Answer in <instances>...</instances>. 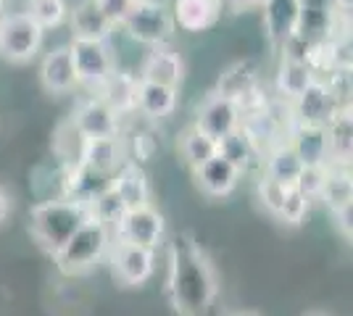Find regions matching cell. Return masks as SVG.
Here are the masks:
<instances>
[{"label":"cell","mask_w":353,"mask_h":316,"mask_svg":"<svg viewBox=\"0 0 353 316\" xmlns=\"http://www.w3.org/2000/svg\"><path fill=\"white\" fill-rule=\"evenodd\" d=\"M243 124V111L235 101L221 98V95H208L201 103L198 114H195V129H201L206 137L219 143L221 137L232 135L235 129H240Z\"/></svg>","instance_id":"8"},{"label":"cell","mask_w":353,"mask_h":316,"mask_svg":"<svg viewBox=\"0 0 353 316\" xmlns=\"http://www.w3.org/2000/svg\"><path fill=\"white\" fill-rule=\"evenodd\" d=\"M295 121L298 124H311V127H327L332 116L340 111L338 98L332 87H327L324 82L314 79L306 90L293 101Z\"/></svg>","instance_id":"11"},{"label":"cell","mask_w":353,"mask_h":316,"mask_svg":"<svg viewBox=\"0 0 353 316\" xmlns=\"http://www.w3.org/2000/svg\"><path fill=\"white\" fill-rule=\"evenodd\" d=\"M0 8H3V0H0Z\"/></svg>","instance_id":"42"},{"label":"cell","mask_w":353,"mask_h":316,"mask_svg":"<svg viewBox=\"0 0 353 316\" xmlns=\"http://www.w3.org/2000/svg\"><path fill=\"white\" fill-rule=\"evenodd\" d=\"M332 216H335V224H338L340 232H343L345 238H351L353 235V200L343 203L338 209H332Z\"/></svg>","instance_id":"36"},{"label":"cell","mask_w":353,"mask_h":316,"mask_svg":"<svg viewBox=\"0 0 353 316\" xmlns=\"http://www.w3.org/2000/svg\"><path fill=\"white\" fill-rule=\"evenodd\" d=\"M108 245H111V227L90 216L53 258L63 274H82L108 253Z\"/></svg>","instance_id":"4"},{"label":"cell","mask_w":353,"mask_h":316,"mask_svg":"<svg viewBox=\"0 0 353 316\" xmlns=\"http://www.w3.org/2000/svg\"><path fill=\"white\" fill-rule=\"evenodd\" d=\"M98 3V8L105 14V19L119 27L121 21H124V16L130 14V8L134 6V0H95Z\"/></svg>","instance_id":"35"},{"label":"cell","mask_w":353,"mask_h":316,"mask_svg":"<svg viewBox=\"0 0 353 316\" xmlns=\"http://www.w3.org/2000/svg\"><path fill=\"white\" fill-rule=\"evenodd\" d=\"M235 316H250V314H235Z\"/></svg>","instance_id":"41"},{"label":"cell","mask_w":353,"mask_h":316,"mask_svg":"<svg viewBox=\"0 0 353 316\" xmlns=\"http://www.w3.org/2000/svg\"><path fill=\"white\" fill-rule=\"evenodd\" d=\"M290 148L303 166H327L330 164V140L324 127L295 124L290 132Z\"/></svg>","instance_id":"16"},{"label":"cell","mask_w":353,"mask_h":316,"mask_svg":"<svg viewBox=\"0 0 353 316\" xmlns=\"http://www.w3.org/2000/svg\"><path fill=\"white\" fill-rule=\"evenodd\" d=\"M45 43V32L32 21L30 16L0 19V56L14 63L32 61Z\"/></svg>","instance_id":"6"},{"label":"cell","mask_w":353,"mask_h":316,"mask_svg":"<svg viewBox=\"0 0 353 316\" xmlns=\"http://www.w3.org/2000/svg\"><path fill=\"white\" fill-rule=\"evenodd\" d=\"M330 174H327V182H324V190H322V200L330 206V209H338L343 203L353 200V187H351V171L348 166H338V164H330Z\"/></svg>","instance_id":"28"},{"label":"cell","mask_w":353,"mask_h":316,"mask_svg":"<svg viewBox=\"0 0 353 316\" xmlns=\"http://www.w3.org/2000/svg\"><path fill=\"white\" fill-rule=\"evenodd\" d=\"M309 198H303L295 187H290L288 190V196H285V203H282V209H280V216L285 224H301L303 219H306V213H309Z\"/></svg>","instance_id":"33"},{"label":"cell","mask_w":353,"mask_h":316,"mask_svg":"<svg viewBox=\"0 0 353 316\" xmlns=\"http://www.w3.org/2000/svg\"><path fill=\"white\" fill-rule=\"evenodd\" d=\"M69 53L77 72V85H85L90 90H98L108 76L114 74L117 61L114 50L108 43H95V40H69Z\"/></svg>","instance_id":"5"},{"label":"cell","mask_w":353,"mask_h":316,"mask_svg":"<svg viewBox=\"0 0 353 316\" xmlns=\"http://www.w3.org/2000/svg\"><path fill=\"white\" fill-rule=\"evenodd\" d=\"M121 116L111 105H105L101 98H88L74 108L72 127L79 135L90 140V137H119L121 129Z\"/></svg>","instance_id":"12"},{"label":"cell","mask_w":353,"mask_h":316,"mask_svg":"<svg viewBox=\"0 0 353 316\" xmlns=\"http://www.w3.org/2000/svg\"><path fill=\"white\" fill-rule=\"evenodd\" d=\"M327 174H330V169H327V166H303V171L298 174V180H295L293 187L303 198L314 200V198L322 196Z\"/></svg>","instance_id":"32"},{"label":"cell","mask_w":353,"mask_h":316,"mask_svg":"<svg viewBox=\"0 0 353 316\" xmlns=\"http://www.w3.org/2000/svg\"><path fill=\"white\" fill-rule=\"evenodd\" d=\"M127 213V206L121 203V198L114 187H105L101 196L95 198L92 203H90V216L92 219H98V222H103L105 227H114L119 224V219Z\"/></svg>","instance_id":"31"},{"label":"cell","mask_w":353,"mask_h":316,"mask_svg":"<svg viewBox=\"0 0 353 316\" xmlns=\"http://www.w3.org/2000/svg\"><path fill=\"white\" fill-rule=\"evenodd\" d=\"M179 103V92L163 85L153 82H140L137 79V90H134V108L148 116V119H166L176 111Z\"/></svg>","instance_id":"20"},{"label":"cell","mask_w":353,"mask_h":316,"mask_svg":"<svg viewBox=\"0 0 353 316\" xmlns=\"http://www.w3.org/2000/svg\"><path fill=\"white\" fill-rule=\"evenodd\" d=\"M261 3H266V0H221V6H227L232 11H248V8L261 6Z\"/></svg>","instance_id":"38"},{"label":"cell","mask_w":353,"mask_h":316,"mask_svg":"<svg viewBox=\"0 0 353 316\" xmlns=\"http://www.w3.org/2000/svg\"><path fill=\"white\" fill-rule=\"evenodd\" d=\"M111 266H114V277L121 285L140 287L145 285L156 271V251L130 245V242H117V248L111 253Z\"/></svg>","instance_id":"9"},{"label":"cell","mask_w":353,"mask_h":316,"mask_svg":"<svg viewBox=\"0 0 353 316\" xmlns=\"http://www.w3.org/2000/svg\"><path fill=\"white\" fill-rule=\"evenodd\" d=\"M114 229L119 235V242H130V245L156 251L163 238V216L153 206L130 209L119 219V224Z\"/></svg>","instance_id":"7"},{"label":"cell","mask_w":353,"mask_h":316,"mask_svg":"<svg viewBox=\"0 0 353 316\" xmlns=\"http://www.w3.org/2000/svg\"><path fill=\"white\" fill-rule=\"evenodd\" d=\"M40 82H43L45 90L53 92V95H66V92H72L77 87V72H74L69 43L59 48H50L43 56Z\"/></svg>","instance_id":"13"},{"label":"cell","mask_w":353,"mask_h":316,"mask_svg":"<svg viewBox=\"0 0 353 316\" xmlns=\"http://www.w3.org/2000/svg\"><path fill=\"white\" fill-rule=\"evenodd\" d=\"M240 177H243V174H240L227 158H221L219 153H216L214 158H208L203 166L195 169V180L201 185V190H203L206 196H214V198L230 196L237 187Z\"/></svg>","instance_id":"18"},{"label":"cell","mask_w":353,"mask_h":316,"mask_svg":"<svg viewBox=\"0 0 353 316\" xmlns=\"http://www.w3.org/2000/svg\"><path fill=\"white\" fill-rule=\"evenodd\" d=\"M134 90H137V76L132 72L114 69V74L105 79L103 85L95 90V98H101L105 105H111L119 116L134 108Z\"/></svg>","instance_id":"22"},{"label":"cell","mask_w":353,"mask_h":316,"mask_svg":"<svg viewBox=\"0 0 353 316\" xmlns=\"http://www.w3.org/2000/svg\"><path fill=\"white\" fill-rule=\"evenodd\" d=\"M137 79L179 90V85L185 79V59L172 45L148 48L145 59L140 63V72H137Z\"/></svg>","instance_id":"10"},{"label":"cell","mask_w":353,"mask_h":316,"mask_svg":"<svg viewBox=\"0 0 353 316\" xmlns=\"http://www.w3.org/2000/svg\"><path fill=\"white\" fill-rule=\"evenodd\" d=\"M256 85H259V69H256V63H253V61H240V63L230 66V69L219 76L216 95L230 98V101H235L237 105H243L250 95L256 92Z\"/></svg>","instance_id":"21"},{"label":"cell","mask_w":353,"mask_h":316,"mask_svg":"<svg viewBox=\"0 0 353 316\" xmlns=\"http://www.w3.org/2000/svg\"><path fill=\"white\" fill-rule=\"evenodd\" d=\"M69 27H72L74 40H95V43H108L111 32L117 30L98 8L95 0H88L69 11Z\"/></svg>","instance_id":"17"},{"label":"cell","mask_w":353,"mask_h":316,"mask_svg":"<svg viewBox=\"0 0 353 316\" xmlns=\"http://www.w3.org/2000/svg\"><path fill=\"white\" fill-rule=\"evenodd\" d=\"M314 69H311L309 61L301 59H282L280 69H277V95L282 101H290L293 103L301 92L309 87L314 82Z\"/></svg>","instance_id":"23"},{"label":"cell","mask_w":353,"mask_h":316,"mask_svg":"<svg viewBox=\"0 0 353 316\" xmlns=\"http://www.w3.org/2000/svg\"><path fill=\"white\" fill-rule=\"evenodd\" d=\"M119 30L137 45L156 48L169 45L176 27L172 19V8L163 0H134V6L119 24Z\"/></svg>","instance_id":"3"},{"label":"cell","mask_w":353,"mask_h":316,"mask_svg":"<svg viewBox=\"0 0 353 316\" xmlns=\"http://www.w3.org/2000/svg\"><path fill=\"white\" fill-rule=\"evenodd\" d=\"M8 213H11V198H8V193L0 187V224L8 219Z\"/></svg>","instance_id":"39"},{"label":"cell","mask_w":353,"mask_h":316,"mask_svg":"<svg viewBox=\"0 0 353 316\" xmlns=\"http://www.w3.org/2000/svg\"><path fill=\"white\" fill-rule=\"evenodd\" d=\"M179 148H182V158H185L188 166L195 171L198 166H203L208 158H214V156H216V140H211V137H206L201 129L190 127V129L182 135Z\"/></svg>","instance_id":"29"},{"label":"cell","mask_w":353,"mask_h":316,"mask_svg":"<svg viewBox=\"0 0 353 316\" xmlns=\"http://www.w3.org/2000/svg\"><path fill=\"white\" fill-rule=\"evenodd\" d=\"M301 171H303V164L298 161L290 143H280V145H274L272 151L266 153V177L269 180L293 187Z\"/></svg>","instance_id":"27"},{"label":"cell","mask_w":353,"mask_h":316,"mask_svg":"<svg viewBox=\"0 0 353 316\" xmlns=\"http://www.w3.org/2000/svg\"><path fill=\"white\" fill-rule=\"evenodd\" d=\"M66 187H69V200H79V203H92L95 198L103 193L105 187H111V177L98 174L88 166L77 164L69 169L66 174Z\"/></svg>","instance_id":"24"},{"label":"cell","mask_w":353,"mask_h":316,"mask_svg":"<svg viewBox=\"0 0 353 316\" xmlns=\"http://www.w3.org/2000/svg\"><path fill=\"white\" fill-rule=\"evenodd\" d=\"M216 153H219L221 158H227L240 174H245L250 166L259 161V145L250 140L243 127L235 129L232 135L221 137L219 143H216Z\"/></svg>","instance_id":"25"},{"label":"cell","mask_w":353,"mask_h":316,"mask_svg":"<svg viewBox=\"0 0 353 316\" xmlns=\"http://www.w3.org/2000/svg\"><path fill=\"white\" fill-rule=\"evenodd\" d=\"M30 19L48 34V30H59L63 21H69V8L63 0H32Z\"/></svg>","instance_id":"30"},{"label":"cell","mask_w":353,"mask_h":316,"mask_svg":"<svg viewBox=\"0 0 353 316\" xmlns=\"http://www.w3.org/2000/svg\"><path fill=\"white\" fill-rule=\"evenodd\" d=\"M221 0H174L172 19L174 27L185 32H206L211 30L221 16Z\"/></svg>","instance_id":"15"},{"label":"cell","mask_w":353,"mask_h":316,"mask_svg":"<svg viewBox=\"0 0 353 316\" xmlns=\"http://www.w3.org/2000/svg\"><path fill=\"white\" fill-rule=\"evenodd\" d=\"M288 185H280V182L269 180V177H264V180L259 182V198H261V203H264V209L269 211V213H280L282 203H285V196H288Z\"/></svg>","instance_id":"34"},{"label":"cell","mask_w":353,"mask_h":316,"mask_svg":"<svg viewBox=\"0 0 353 316\" xmlns=\"http://www.w3.org/2000/svg\"><path fill=\"white\" fill-rule=\"evenodd\" d=\"M79 164L98 171V174L114 177L119 166L124 164L121 137H90V140H85L82 151H79Z\"/></svg>","instance_id":"14"},{"label":"cell","mask_w":353,"mask_h":316,"mask_svg":"<svg viewBox=\"0 0 353 316\" xmlns=\"http://www.w3.org/2000/svg\"><path fill=\"white\" fill-rule=\"evenodd\" d=\"M32 0H3L0 19H14V16H30Z\"/></svg>","instance_id":"37"},{"label":"cell","mask_w":353,"mask_h":316,"mask_svg":"<svg viewBox=\"0 0 353 316\" xmlns=\"http://www.w3.org/2000/svg\"><path fill=\"white\" fill-rule=\"evenodd\" d=\"M324 129H327V140H330V164L348 166L351 164V143H353L351 111L340 108Z\"/></svg>","instance_id":"26"},{"label":"cell","mask_w":353,"mask_h":316,"mask_svg":"<svg viewBox=\"0 0 353 316\" xmlns=\"http://www.w3.org/2000/svg\"><path fill=\"white\" fill-rule=\"evenodd\" d=\"M66 3V8L72 11V8H77V6H82V3H88V0H63Z\"/></svg>","instance_id":"40"},{"label":"cell","mask_w":353,"mask_h":316,"mask_svg":"<svg viewBox=\"0 0 353 316\" xmlns=\"http://www.w3.org/2000/svg\"><path fill=\"white\" fill-rule=\"evenodd\" d=\"M111 187L119 193L127 211L150 206V182H148V174L137 164H132V161L119 166V171L111 177Z\"/></svg>","instance_id":"19"},{"label":"cell","mask_w":353,"mask_h":316,"mask_svg":"<svg viewBox=\"0 0 353 316\" xmlns=\"http://www.w3.org/2000/svg\"><path fill=\"white\" fill-rule=\"evenodd\" d=\"M90 219V206L69 198H53L37 203L30 213V232L45 253L56 256L72 235Z\"/></svg>","instance_id":"2"},{"label":"cell","mask_w":353,"mask_h":316,"mask_svg":"<svg viewBox=\"0 0 353 316\" xmlns=\"http://www.w3.org/2000/svg\"><path fill=\"white\" fill-rule=\"evenodd\" d=\"M169 295L179 316H203L216 295V277L208 258L188 240L172 248Z\"/></svg>","instance_id":"1"}]
</instances>
